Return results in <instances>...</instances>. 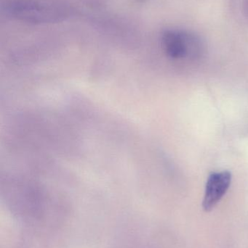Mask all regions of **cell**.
<instances>
[{"label": "cell", "mask_w": 248, "mask_h": 248, "mask_svg": "<svg viewBox=\"0 0 248 248\" xmlns=\"http://www.w3.org/2000/svg\"><path fill=\"white\" fill-rule=\"evenodd\" d=\"M5 10L17 20L34 24L62 21L71 12L58 0H10L6 4Z\"/></svg>", "instance_id": "1"}, {"label": "cell", "mask_w": 248, "mask_h": 248, "mask_svg": "<svg viewBox=\"0 0 248 248\" xmlns=\"http://www.w3.org/2000/svg\"><path fill=\"white\" fill-rule=\"evenodd\" d=\"M162 43L167 56L173 59H183L195 55L201 48L199 38L186 31L169 29L162 35Z\"/></svg>", "instance_id": "2"}, {"label": "cell", "mask_w": 248, "mask_h": 248, "mask_svg": "<svg viewBox=\"0 0 248 248\" xmlns=\"http://www.w3.org/2000/svg\"><path fill=\"white\" fill-rule=\"evenodd\" d=\"M231 172L224 170L211 173L207 181L205 195L202 201L204 211L208 212L215 208L222 199L231 183Z\"/></svg>", "instance_id": "3"}, {"label": "cell", "mask_w": 248, "mask_h": 248, "mask_svg": "<svg viewBox=\"0 0 248 248\" xmlns=\"http://www.w3.org/2000/svg\"><path fill=\"white\" fill-rule=\"evenodd\" d=\"M246 1H247V4H246V7H247V10L248 12V0H246Z\"/></svg>", "instance_id": "4"}]
</instances>
